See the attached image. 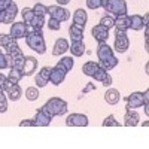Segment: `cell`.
Here are the masks:
<instances>
[{
    "mask_svg": "<svg viewBox=\"0 0 149 149\" xmlns=\"http://www.w3.org/2000/svg\"><path fill=\"white\" fill-rule=\"evenodd\" d=\"M91 78L95 79V81H98V82H102L104 86H110V85H112V76L109 74V72L104 70L102 66L97 67V70L94 72V74H93Z\"/></svg>",
    "mask_w": 149,
    "mask_h": 149,
    "instance_id": "10",
    "label": "cell"
},
{
    "mask_svg": "<svg viewBox=\"0 0 149 149\" xmlns=\"http://www.w3.org/2000/svg\"><path fill=\"white\" fill-rule=\"evenodd\" d=\"M8 110V100H6V95H5V91L0 93V113H5Z\"/></svg>",
    "mask_w": 149,
    "mask_h": 149,
    "instance_id": "39",
    "label": "cell"
},
{
    "mask_svg": "<svg viewBox=\"0 0 149 149\" xmlns=\"http://www.w3.org/2000/svg\"><path fill=\"white\" fill-rule=\"evenodd\" d=\"M26 42L30 49L36 51L37 54H45L46 52V43L42 30H34L33 33H29L26 36Z\"/></svg>",
    "mask_w": 149,
    "mask_h": 149,
    "instance_id": "3",
    "label": "cell"
},
{
    "mask_svg": "<svg viewBox=\"0 0 149 149\" xmlns=\"http://www.w3.org/2000/svg\"><path fill=\"white\" fill-rule=\"evenodd\" d=\"M130 46V40H128V36H127V31H119L116 30V34H115V51L119 52V54H124L128 49Z\"/></svg>",
    "mask_w": 149,
    "mask_h": 149,
    "instance_id": "5",
    "label": "cell"
},
{
    "mask_svg": "<svg viewBox=\"0 0 149 149\" xmlns=\"http://www.w3.org/2000/svg\"><path fill=\"white\" fill-rule=\"evenodd\" d=\"M21 15H22V18H24V22L29 24V22L33 19V17H34V12H33L31 8H24V9L21 10Z\"/></svg>",
    "mask_w": 149,
    "mask_h": 149,
    "instance_id": "33",
    "label": "cell"
},
{
    "mask_svg": "<svg viewBox=\"0 0 149 149\" xmlns=\"http://www.w3.org/2000/svg\"><path fill=\"white\" fill-rule=\"evenodd\" d=\"M9 34L12 36V39H22V37H26L27 36V24L26 22H12V26H10V31Z\"/></svg>",
    "mask_w": 149,
    "mask_h": 149,
    "instance_id": "8",
    "label": "cell"
},
{
    "mask_svg": "<svg viewBox=\"0 0 149 149\" xmlns=\"http://www.w3.org/2000/svg\"><path fill=\"white\" fill-rule=\"evenodd\" d=\"M91 34H93V37L97 42H107V39H109V29H106L104 26H102V24H97V26L93 27Z\"/></svg>",
    "mask_w": 149,
    "mask_h": 149,
    "instance_id": "12",
    "label": "cell"
},
{
    "mask_svg": "<svg viewBox=\"0 0 149 149\" xmlns=\"http://www.w3.org/2000/svg\"><path fill=\"white\" fill-rule=\"evenodd\" d=\"M69 42L66 39H58L55 43H54V49H52V55L55 57H60V55H63L64 52L69 51Z\"/></svg>",
    "mask_w": 149,
    "mask_h": 149,
    "instance_id": "18",
    "label": "cell"
},
{
    "mask_svg": "<svg viewBox=\"0 0 149 149\" xmlns=\"http://www.w3.org/2000/svg\"><path fill=\"white\" fill-rule=\"evenodd\" d=\"M45 24H46V22H45V17H37V15H34L33 19L29 22V26H31L34 30H42Z\"/></svg>",
    "mask_w": 149,
    "mask_h": 149,
    "instance_id": "29",
    "label": "cell"
},
{
    "mask_svg": "<svg viewBox=\"0 0 149 149\" xmlns=\"http://www.w3.org/2000/svg\"><path fill=\"white\" fill-rule=\"evenodd\" d=\"M69 34H70L72 42H81V40H84V29L76 27L74 24H72V26L69 27Z\"/></svg>",
    "mask_w": 149,
    "mask_h": 149,
    "instance_id": "21",
    "label": "cell"
},
{
    "mask_svg": "<svg viewBox=\"0 0 149 149\" xmlns=\"http://www.w3.org/2000/svg\"><path fill=\"white\" fill-rule=\"evenodd\" d=\"M12 40V36L10 34H5V33H0V46L5 48L9 42Z\"/></svg>",
    "mask_w": 149,
    "mask_h": 149,
    "instance_id": "40",
    "label": "cell"
},
{
    "mask_svg": "<svg viewBox=\"0 0 149 149\" xmlns=\"http://www.w3.org/2000/svg\"><path fill=\"white\" fill-rule=\"evenodd\" d=\"M116 30L119 31H127L130 29V17L128 15H119L115 18V26Z\"/></svg>",
    "mask_w": 149,
    "mask_h": 149,
    "instance_id": "19",
    "label": "cell"
},
{
    "mask_svg": "<svg viewBox=\"0 0 149 149\" xmlns=\"http://www.w3.org/2000/svg\"><path fill=\"white\" fill-rule=\"evenodd\" d=\"M66 74H67V72H66L64 69H61V67L55 66V67H52V70H51V76H49V82H51L52 85H55V86H58L60 84H63V82H64V79H66Z\"/></svg>",
    "mask_w": 149,
    "mask_h": 149,
    "instance_id": "9",
    "label": "cell"
},
{
    "mask_svg": "<svg viewBox=\"0 0 149 149\" xmlns=\"http://www.w3.org/2000/svg\"><path fill=\"white\" fill-rule=\"evenodd\" d=\"M26 98L29 102H34L39 98V90H37V86H29L26 90Z\"/></svg>",
    "mask_w": 149,
    "mask_h": 149,
    "instance_id": "30",
    "label": "cell"
},
{
    "mask_svg": "<svg viewBox=\"0 0 149 149\" xmlns=\"http://www.w3.org/2000/svg\"><path fill=\"white\" fill-rule=\"evenodd\" d=\"M48 14L51 15V18H55L58 19L60 22H63V21H67L70 18V12L63 8V6H60V5H52V6H48Z\"/></svg>",
    "mask_w": 149,
    "mask_h": 149,
    "instance_id": "6",
    "label": "cell"
},
{
    "mask_svg": "<svg viewBox=\"0 0 149 149\" xmlns=\"http://www.w3.org/2000/svg\"><path fill=\"white\" fill-rule=\"evenodd\" d=\"M48 79H45L43 76H42V74H39V73H37L36 74V76H34V84H36V86H37V88H43V86H46L48 85Z\"/></svg>",
    "mask_w": 149,
    "mask_h": 149,
    "instance_id": "36",
    "label": "cell"
},
{
    "mask_svg": "<svg viewBox=\"0 0 149 149\" xmlns=\"http://www.w3.org/2000/svg\"><path fill=\"white\" fill-rule=\"evenodd\" d=\"M51 70H52V67L45 66V67H42V69H40L39 74H42V76H43L45 79H48V81H49V76H51Z\"/></svg>",
    "mask_w": 149,
    "mask_h": 149,
    "instance_id": "41",
    "label": "cell"
},
{
    "mask_svg": "<svg viewBox=\"0 0 149 149\" xmlns=\"http://www.w3.org/2000/svg\"><path fill=\"white\" fill-rule=\"evenodd\" d=\"M37 69V60L31 55H27L24 60V67H22V73L24 76H31Z\"/></svg>",
    "mask_w": 149,
    "mask_h": 149,
    "instance_id": "15",
    "label": "cell"
},
{
    "mask_svg": "<svg viewBox=\"0 0 149 149\" xmlns=\"http://www.w3.org/2000/svg\"><path fill=\"white\" fill-rule=\"evenodd\" d=\"M17 14H18V6L15 2H10V5L5 9V19L3 22L5 24H12L14 19L17 18Z\"/></svg>",
    "mask_w": 149,
    "mask_h": 149,
    "instance_id": "17",
    "label": "cell"
},
{
    "mask_svg": "<svg viewBox=\"0 0 149 149\" xmlns=\"http://www.w3.org/2000/svg\"><path fill=\"white\" fill-rule=\"evenodd\" d=\"M19 127H36V124L33 119H24L19 122Z\"/></svg>",
    "mask_w": 149,
    "mask_h": 149,
    "instance_id": "42",
    "label": "cell"
},
{
    "mask_svg": "<svg viewBox=\"0 0 149 149\" xmlns=\"http://www.w3.org/2000/svg\"><path fill=\"white\" fill-rule=\"evenodd\" d=\"M5 93L8 94L9 100H12V102H17V100H19L21 95H22V90H21V86H19L18 84H14V85H12L10 88H9L8 91H5Z\"/></svg>",
    "mask_w": 149,
    "mask_h": 149,
    "instance_id": "23",
    "label": "cell"
},
{
    "mask_svg": "<svg viewBox=\"0 0 149 149\" xmlns=\"http://www.w3.org/2000/svg\"><path fill=\"white\" fill-rule=\"evenodd\" d=\"M5 49H6V54H9V55H18V54H22V51H21V48H19V45L17 43V40L15 39H12L6 46H5Z\"/></svg>",
    "mask_w": 149,
    "mask_h": 149,
    "instance_id": "26",
    "label": "cell"
},
{
    "mask_svg": "<svg viewBox=\"0 0 149 149\" xmlns=\"http://www.w3.org/2000/svg\"><path fill=\"white\" fill-rule=\"evenodd\" d=\"M140 115L134 109H127L125 115H124V125L125 127H136L139 124Z\"/></svg>",
    "mask_w": 149,
    "mask_h": 149,
    "instance_id": "14",
    "label": "cell"
},
{
    "mask_svg": "<svg viewBox=\"0 0 149 149\" xmlns=\"http://www.w3.org/2000/svg\"><path fill=\"white\" fill-rule=\"evenodd\" d=\"M86 21H88L86 10H84V9H76V10H74V14H73V24H74V26L81 27V29H85Z\"/></svg>",
    "mask_w": 149,
    "mask_h": 149,
    "instance_id": "16",
    "label": "cell"
},
{
    "mask_svg": "<svg viewBox=\"0 0 149 149\" xmlns=\"http://www.w3.org/2000/svg\"><path fill=\"white\" fill-rule=\"evenodd\" d=\"M33 121L36 124V127H48L49 124H51V121H52V116H49L46 112L40 107V109H37L36 116H34Z\"/></svg>",
    "mask_w": 149,
    "mask_h": 149,
    "instance_id": "13",
    "label": "cell"
},
{
    "mask_svg": "<svg viewBox=\"0 0 149 149\" xmlns=\"http://www.w3.org/2000/svg\"><path fill=\"white\" fill-rule=\"evenodd\" d=\"M102 3H103V0H86V8L95 10L98 8H102Z\"/></svg>",
    "mask_w": 149,
    "mask_h": 149,
    "instance_id": "38",
    "label": "cell"
},
{
    "mask_svg": "<svg viewBox=\"0 0 149 149\" xmlns=\"http://www.w3.org/2000/svg\"><path fill=\"white\" fill-rule=\"evenodd\" d=\"M145 103L143 100V93H131L128 97H127V109H137V107H142Z\"/></svg>",
    "mask_w": 149,
    "mask_h": 149,
    "instance_id": "11",
    "label": "cell"
},
{
    "mask_svg": "<svg viewBox=\"0 0 149 149\" xmlns=\"http://www.w3.org/2000/svg\"><path fill=\"white\" fill-rule=\"evenodd\" d=\"M143 27H148L146 24H145V21H143V17H140V15H131L130 17V29L131 30L139 31Z\"/></svg>",
    "mask_w": 149,
    "mask_h": 149,
    "instance_id": "22",
    "label": "cell"
},
{
    "mask_svg": "<svg viewBox=\"0 0 149 149\" xmlns=\"http://www.w3.org/2000/svg\"><path fill=\"white\" fill-rule=\"evenodd\" d=\"M103 127H121V124L115 119L113 115H109V116H106L104 121H103Z\"/></svg>",
    "mask_w": 149,
    "mask_h": 149,
    "instance_id": "35",
    "label": "cell"
},
{
    "mask_svg": "<svg viewBox=\"0 0 149 149\" xmlns=\"http://www.w3.org/2000/svg\"><path fill=\"white\" fill-rule=\"evenodd\" d=\"M104 100L107 104H116L119 100H121V94L118 90L115 88H109L106 93H104Z\"/></svg>",
    "mask_w": 149,
    "mask_h": 149,
    "instance_id": "20",
    "label": "cell"
},
{
    "mask_svg": "<svg viewBox=\"0 0 149 149\" xmlns=\"http://www.w3.org/2000/svg\"><path fill=\"white\" fill-rule=\"evenodd\" d=\"M24 60H26V55L24 54H18V55H14L12 57V67H17V69H21L24 67Z\"/></svg>",
    "mask_w": 149,
    "mask_h": 149,
    "instance_id": "31",
    "label": "cell"
},
{
    "mask_svg": "<svg viewBox=\"0 0 149 149\" xmlns=\"http://www.w3.org/2000/svg\"><path fill=\"white\" fill-rule=\"evenodd\" d=\"M97 58H98V64L107 72L118 66V58L113 55V49L107 45V42H98Z\"/></svg>",
    "mask_w": 149,
    "mask_h": 149,
    "instance_id": "1",
    "label": "cell"
},
{
    "mask_svg": "<svg viewBox=\"0 0 149 149\" xmlns=\"http://www.w3.org/2000/svg\"><path fill=\"white\" fill-rule=\"evenodd\" d=\"M69 49H70V52H72L73 57H82L84 52H85V43H84V40L72 42V46H69Z\"/></svg>",
    "mask_w": 149,
    "mask_h": 149,
    "instance_id": "24",
    "label": "cell"
},
{
    "mask_svg": "<svg viewBox=\"0 0 149 149\" xmlns=\"http://www.w3.org/2000/svg\"><path fill=\"white\" fill-rule=\"evenodd\" d=\"M31 9L34 12V15H37V17H45L48 14V8L45 5H42V3H36Z\"/></svg>",
    "mask_w": 149,
    "mask_h": 149,
    "instance_id": "32",
    "label": "cell"
},
{
    "mask_svg": "<svg viewBox=\"0 0 149 149\" xmlns=\"http://www.w3.org/2000/svg\"><path fill=\"white\" fill-rule=\"evenodd\" d=\"M57 66L61 67V69H64L66 72H70V70L73 69V66H74V61H73L72 57H63V58H61L58 63H57Z\"/></svg>",
    "mask_w": 149,
    "mask_h": 149,
    "instance_id": "27",
    "label": "cell"
},
{
    "mask_svg": "<svg viewBox=\"0 0 149 149\" xmlns=\"http://www.w3.org/2000/svg\"><path fill=\"white\" fill-rule=\"evenodd\" d=\"M42 109L46 112L49 116H61L67 112V103L60 97H51L49 100L42 106Z\"/></svg>",
    "mask_w": 149,
    "mask_h": 149,
    "instance_id": "2",
    "label": "cell"
},
{
    "mask_svg": "<svg viewBox=\"0 0 149 149\" xmlns=\"http://www.w3.org/2000/svg\"><path fill=\"white\" fill-rule=\"evenodd\" d=\"M67 127H86L88 125V116L84 113H70L66 118Z\"/></svg>",
    "mask_w": 149,
    "mask_h": 149,
    "instance_id": "7",
    "label": "cell"
},
{
    "mask_svg": "<svg viewBox=\"0 0 149 149\" xmlns=\"http://www.w3.org/2000/svg\"><path fill=\"white\" fill-rule=\"evenodd\" d=\"M94 88H95V85H94V84H88V85H86L85 88H84V91H82V93H84V94H86L88 91H91V90H94Z\"/></svg>",
    "mask_w": 149,
    "mask_h": 149,
    "instance_id": "44",
    "label": "cell"
},
{
    "mask_svg": "<svg viewBox=\"0 0 149 149\" xmlns=\"http://www.w3.org/2000/svg\"><path fill=\"white\" fill-rule=\"evenodd\" d=\"M102 8L106 12H110L112 15H127V3L125 0H103Z\"/></svg>",
    "mask_w": 149,
    "mask_h": 149,
    "instance_id": "4",
    "label": "cell"
},
{
    "mask_svg": "<svg viewBox=\"0 0 149 149\" xmlns=\"http://www.w3.org/2000/svg\"><path fill=\"white\" fill-rule=\"evenodd\" d=\"M12 0H0V10H5L9 5H10Z\"/></svg>",
    "mask_w": 149,
    "mask_h": 149,
    "instance_id": "43",
    "label": "cell"
},
{
    "mask_svg": "<svg viewBox=\"0 0 149 149\" xmlns=\"http://www.w3.org/2000/svg\"><path fill=\"white\" fill-rule=\"evenodd\" d=\"M9 70H10V72H9V74H8V79H9L12 84H18V82L22 79V76H24L22 70H21V69H17V67H10Z\"/></svg>",
    "mask_w": 149,
    "mask_h": 149,
    "instance_id": "25",
    "label": "cell"
},
{
    "mask_svg": "<svg viewBox=\"0 0 149 149\" xmlns=\"http://www.w3.org/2000/svg\"><path fill=\"white\" fill-rule=\"evenodd\" d=\"M70 2V0H57V3L60 5V6H64V5H67Z\"/></svg>",
    "mask_w": 149,
    "mask_h": 149,
    "instance_id": "46",
    "label": "cell"
},
{
    "mask_svg": "<svg viewBox=\"0 0 149 149\" xmlns=\"http://www.w3.org/2000/svg\"><path fill=\"white\" fill-rule=\"evenodd\" d=\"M48 29L52 30V31H58V30L61 29V24H60V21L55 19V18H49V19H48Z\"/></svg>",
    "mask_w": 149,
    "mask_h": 149,
    "instance_id": "37",
    "label": "cell"
},
{
    "mask_svg": "<svg viewBox=\"0 0 149 149\" xmlns=\"http://www.w3.org/2000/svg\"><path fill=\"white\" fill-rule=\"evenodd\" d=\"M3 19H5V10H0V24L3 22Z\"/></svg>",
    "mask_w": 149,
    "mask_h": 149,
    "instance_id": "47",
    "label": "cell"
},
{
    "mask_svg": "<svg viewBox=\"0 0 149 149\" xmlns=\"http://www.w3.org/2000/svg\"><path fill=\"white\" fill-rule=\"evenodd\" d=\"M10 67H12V55L3 54L2 51H0V70L10 69Z\"/></svg>",
    "mask_w": 149,
    "mask_h": 149,
    "instance_id": "28",
    "label": "cell"
},
{
    "mask_svg": "<svg viewBox=\"0 0 149 149\" xmlns=\"http://www.w3.org/2000/svg\"><path fill=\"white\" fill-rule=\"evenodd\" d=\"M100 24H102V26H104L106 29H112V27H113L115 26V18L113 17H110V15H104L102 19H100Z\"/></svg>",
    "mask_w": 149,
    "mask_h": 149,
    "instance_id": "34",
    "label": "cell"
},
{
    "mask_svg": "<svg viewBox=\"0 0 149 149\" xmlns=\"http://www.w3.org/2000/svg\"><path fill=\"white\" fill-rule=\"evenodd\" d=\"M6 76H5V74L2 73V72H0V88H3V85H5V82H6Z\"/></svg>",
    "mask_w": 149,
    "mask_h": 149,
    "instance_id": "45",
    "label": "cell"
}]
</instances>
